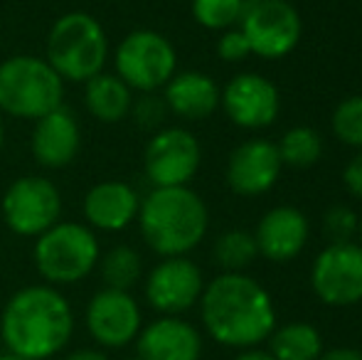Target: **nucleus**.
Listing matches in <instances>:
<instances>
[{
  "mask_svg": "<svg viewBox=\"0 0 362 360\" xmlns=\"http://www.w3.org/2000/svg\"><path fill=\"white\" fill-rule=\"evenodd\" d=\"M72 336V303L49 284H30L18 289L0 313V338L5 351L23 360H49L59 356Z\"/></svg>",
  "mask_w": 362,
  "mask_h": 360,
  "instance_id": "obj_1",
  "label": "nucleus"
},
{
  "mask_svg": "<svg viewBox=\"0 0 362 360\" xmlns=\"http://www.w3.org/2000/svg\"><path fill=\"white\" fill-rule=\"evenodd\" d=\"M205 331L229 348H254L276 328V311L269 291L242 272H224L205 284L200 296Z\"/></svg>",
  "mask_w": 362,
  "mask_h": 360,
  "instance_id": "obj_2",
  "label": "nucleus"
},
{
  "mask_svg": "<svg viewBox=\"0 0 362 360\" xmlns=\"http://www.w3.org/2000/svg\"><path fill=\"white\" fill-rule=\"evenodd\" d=\"M139 227L144 242L156 255L185 257L207 235L210 215L195 190L182 187H153L141 200Z\"/></svg>",
  "mask_w": 362,
  "mask_h": 360,
  "instance_id": "obj_3",
  "label": "nucleus"
},
{
  "mask_svg": "<svg viewBox=\"0 0 362 360\" xmlns=\"http://www.w3.org/2000/svg\"><path fill=\"white\" fill-rule=\"evenodd\" d=\"M45 59L62 77V82H89L109 59V37L94 15L67 13L52 23L45 45Z\"/></svg>",
  "mask_w": 362,
  "mask_h": 360,
  "instance_id": "obj_4",
  "label": "nucleus"
},
{
  "mask_svg": "<svg viewBox=\"0 0 362 360\" xmlns=\"http://www.w3.org/2000/svg\"><path fill=\"white\" fill-rule=\"evenodd\" d=\"M64 104V82L47 59L13 54L0 62V114L37 121Z\"/></svg>",
  "mask_w": 362,
  "mask_h": 360,
  "instance_id": "obj_5",
  "label": "nucleus"
},
{
  "mask_svg": "<svg viewBox=\"0 0 362 360\" xmlns=\"http://www.w3.org/2000/svg\"><path fill=\"white\" fill-rule=\"evenodd\" d=\"M101 257L99 237L81 222L52 225L47 232L35 237L33 262L40 277L49 286H72L96 269Z\"/></svg>",
  "mask_w": 362,
  "mask_h": 360,
  "instance_id": "obj_6",
  "label": "nucleus"
},
{
  "mask_svg": "<svg viewBox=\"0 0 362 360\" xmlns=\"http://www.w3.org/2000/svg\"><path fill=\"white\" fill-rule=\"evenodd\" d=\"M116 77L131 91L153 94L177 72V52L165 35L156 30H134L114 52Z\"/></svg>",
  "mask_w": 362,
  "mask_h": 360,
  "instance_id": "obj_7",
  "label": "nucleus"
},
{
  "mask_svg": "<svg viewBox=\"0 0 362 360\" xmlns=\"http://www.w3.org/2000/svg\"><path fill=\"white\" fill-rule=\"evenodd\" d=\"M0 212L13 235L40 237L62 217V195L45 175H20L5 190Z\"/></svg>",
  "mask_w": 362,
  "mask_h": 360,
  "instance_id": "obj_8",
  "label": "nucleus"
},
{
  "mask_svg": "<svg viewBox=\"0 0 362 360\" xmlns=\"http://www.w3.org/2000/svg\"><path fill=\"white\" fill-rule=\"evenodd\" d=\"M252 54L264 59H281L293 52L303 33L300 15L288 0H247L239 18Z\"/></svg>",
  "mask_w": 362,
  "mask_h": 360,
  "instance_id": "obj_9",
  "label": "nucleus"
},
{
  "mask_svg": "<svg viewBox=\"0 0 362 360\" xmlns=\"http://www.w3.org/2000/svg\"><path fill=\"white\" fill-rule=\"evenodd\" d=\"M84 326L96 348L119 351L139 338L144 328V313L131 291L101 286L86 303Z\"/></svg>",
  "mask_w": 362,
  "mask_h": 360,
  "instance_id": "obj_10",
  "label": "nucleus"
},
{
  "mask_svg": "<svg viewBox=\"0 0 362 360\" xmlns=\"http://www.w3.org/2000/svg\"><path fill=\"white\" fill-rule=\"evenodd\" d=\"M202 161L200 141L180 126L160 129L144 151V170L153 187H182L195 178Z\"/></svg>",
  "mask_w": 362,
  "mask_h": 360,
  "instance_id": "obj_11",
  "label": "nucleus"
},
{
  "mask_svg": "<svg viewBox=\"0 0 362 360\" xmlns=\"http://www.w3.org/2000/svg\"><path fill=\"white\" fill-rule=\"evenodd\" d=\"M310 284L315 296L328 306H353L362 301V247L333 242L313 262Z\"/></svg>",
  "mask_w": 362,
  "mask_h": 360,
  "instance_id": "obj_12",
  "label": "nucleus"
},
{
  "mask_svg": "<svg viewBox=\"0 0 362 360\" xmlns=\"http://www.w3.org/2000/svg\"><path fill=\"white\" fill-rule=\"evenodd\" d=\"M146 301L160 316H180L190 311L205 291L200 267L187 257H165L146 277Z\"/></svg>",
  "mask_w": 362,
  "mask_h": 360,
  "instance_id": "obj_13",
  "label": "nucleus"
},
{
  "mask_svg": "<svg viewBox=\"0 0 362 360\" xmlns=\"http://www.w3.org/2000/svg\"><path fill=\"white\" fill-rule=\"evenodd\" d=\"M219 106L242 129H267L281 111L279 89L257 72L237 74L219 91Z\"/></svg>",
  "mask_w": 362,
  "mask_h": 360,
  "instance_id": "obj_14",
  "label": "nucleus"
},
{
  "mask_svg": "<svg viewBox=\"0 0 362 360\" xmlns=\"http://www.w3.org/2000/svg\"><path fill=\"white\" fill-rule=\"evenodd\" d=\"M281 156L276 144L264 139L244 141L227 161V185L242 197H259L276 185L281 175Z\"/></svg>",
  "mask_w": 362,
  "mask_h": 360,
  "instance_id": "obj_15",
  "label": "nucleus"
},
{
  "mask_svg": "<svg viewBox=\"0 0 362 360\" xmlns=\"http://www.w3.org/2000/svg\"><path fill=\"white\" fill-rule=\"evenodd\" d=\"M81 149V129L74 111L67 106H57L35 121L30 136V151L37 166L47 170L67 168Z\"/></svg>",
  "mask_w": 362,
  "mask_h": 360,
  "instance_id": "obj_16",
  "label": "nucleus"
},
{
  "mask_svg": "<svg viewBox=\"0 0 362 360\" xmlns=\"http://www.w3.org/2000/svg\"><path fill=\"white\" fill-rule=\"evenodd\" d=\"M136 360H200L202 336L180 316H160L141 328L134 341Z\"/></svg>",
  "mask_w": 362,
  "mask_h": 360,
  "instance_id": "obj_17",
  "label": "nucleus"
},
{
  "mask_svg": "<svg viewBox=\"0 0 362 360\" xmlns=\"http://www.w3.org/2000/svg\"><path fill=\"white\" fill-rule=\"evenodd\" d=\"M86 227L99 232H121L139 217L141 197L124 180H101L91 185L81 202Z\"/></svg>",
  "mask_w": 362,
  "mask_h": 360,
  "instance_id": "obj_18",
  "label": "nucleus"
},
{
  "mask_svg": "<svg viewBox=\"0 0 362 360\" xmlns=\"http://www.w3.org/2000/svg\"><path fill=\"white\" fill-rule=\"evenodd\" d=\"M254 242L259 255L272 262L296 260L308 242V220L298 207L279 205L259 220Z\"/></svg>",
  "mask_w": 362,
  "mask_h": 360,
  "instance_id": "obj_19",
  "label": "nucleus"
},
{
  "mask_svg": "<svg viewBox=\"0 0 362 360\" xmlns=\"http://www.w3.org/2000/svg\"><path fill=\"white\" fill-rule=\"evenodd\" d=\"M163 89L165 109L182 121H202L215 114L219 106V87L205 72H175Z\"/></svg>",
  "mask_w": 362,
  "mask_h": 360,
  "instance_id": "obj_20",
  "label": "nucleus"
},
{
  "mask_svg": "<svg viewBox=\"0 0 362 360\" xmlns=\"http://www.w3.org/2000/svg\"><path fill=\"white\" fill-rule=\"evenodd\" d=\"M84 106L101 124H119L131 114L134 94L116 74L99 72L84 82Z\"/></svg>",
  "mask_w": 362,
  "mask_h": 360,
  "instance_id": "obj_21",
  "label": "nucleus"
},
{
  "mask_svg": "<svg viewBox=\"0 0 362 360\" xmlns=\"http://www.w3.org/2000/svg\"><path fill=\"white\" fill-rule=\"evenodd\" d=\"M269 356L274 360H318L323 356V338L318 328L303 321L274 328Z\"/></svg>",
  "mask_w": 362,
  "mask_h": 360,
  "instance_id": "obj_22",
  "label": "nucleus"
},
{
  "mask_svg": "<svg viewBox=\"0 0 362 360\" xmlns=\"http://www.w3.org/2000/svg\"><path fill=\"white\" fill-rule=\"evenodd\" d=\"M96 269H99L106 289L131 291L144 277V260H141L139 250H134L131 245H116L99 257Z\"/></svg>",
  "mask_w": 362,
  "mask_h": 360,
  "instance_id": "obj_23",
  "label": "nucleus"
},
{
  "mask_svg": "<svg viewBox=\"0 0 362 360\" xmlns=\"http://www.w3.org/2000/svg\"><path fill=\"white\" fill-rule=\"evenodd\" d=\"M279 156H281L284 166H293V168H310L318 163L323 156V139L315 129L310 126H293L281 136L276 144Z\"/></svg>",
  "mask_w": 362,
  "mask_h": 360,
  "instance_id": "obj_24",
  "label": "nucleus"
},
{
  "mask_svg": "<svg viewBox=\"0 0 362 360\" xmlns=\"http://www.w3.org/2000/svg\"><path fill=\"white\" fill-rule=\"evenodd\" d=\"M257 242L247 230H227L215 242V262L224 272H242L257 260Z\"/></svg>",
  "mask_w": 362,
  "mask_h": 360,
  "instance_id": "obj_25",
  "label": "nucleus"
},
{
  "mask_svg": "<svg viewBox=\"0 0 362 360\" xmlns=\"http://www.w3.org/2000/svg\"><path fill=\"white\" fill-rule=\"evenodd\" d=\"M247 0H192V18L207 30H229L239 23Z\"/></svg>",
  "mask_w": 362,
  "mask_h": 360,
  "instance_id": "obj_26",
  "label": "nucleus"
},
{
  "mask_svg": "<svg viewBox=\"0 0 362 360\" xmlns=\"http://www.w3.org/2000/svg\"><path fill=\"white\" fill-rule=\"evenodd\" d=\"M333 134L340 144L362 151V94L343 99L333 111Z\"/></svg>",
  "mask_w": 362,
  "mask_h": 360,
  "instance_id": "obj_27",
  "label": "nucleus"
},
{
  "mask_svg": "<svg viewBox=\"0 0 362 360\" xmlns=\"http://www.w3.org/2000/svg\"><path fill=\"white\" fill-rule=\"evenodd\" d=\"M358 222L360 217L348 205H333L323 215L325 235L333 242H353V235H358Z\"/></svg>",
  "mask_w": 362,
  "mask_h": 360,
  "instance_id": "obj_28",
  "label": "nucleus"
},
{
  "mask_svg": "<svg viewBox=\"0 0 362 360\" xmlns=\"http://www.w3.org/2000/svg\"><path fill=\"white\" fill-rule=\"evenodd\" d=\"M217 54H219V59H224V62H242V59H247L249 54H252V50H249V42H247V37H244L242 30L229 28L219 35Z\"/></svg>",
  "mask_w": 362,
  "mask_h": 360,
  "instance_id": "obj_29",
  "label": "nucleus"
},
{
  "mask_svg": "<svg viewBox=\"0 0 362 360\" xmlns=\"http://www.w3.org/2000/svg\"><path fill=\"white\" fill-rule=\"evenodd\" d=\"M131 109H134L139 124L148 126V129H151V126H158L163 119H165V101L153 99L151 94H148L146 99H141L139 106H131Z\"/></svg>",
  "mask_w": 362,
  "mask_h": 360,
  "instance_id": "obj_30",
  "label": "nucleus"
},
{
  "mask_svg": "<svg viewBox=\"0 0 362 360\" xmlns=\"http://www.w3.org/2000/svg\"><path fill=\"white\" fill-rule=\"evenodd\" d=\"M343 182L355 197H362V151L358 156H353V161L345 166Z\"/></svg>",
  "mask_w": 362,
  "mask_h": 360,
  "instance_id": "obj_31",
  "label": "nucleus"
},
{
  "mask_svg": "<svg viewBox=\"0 0 362 360\" xmlns=\"http://www.w3.org/2000/svg\"><path fill=\"white\" fill-rule=\"evenodd\" d=\"M64 360H111V358L101 348H76L69 356H64Z\"/></svg>",
  "mask_w": 362,
  "mask_h": 360,
  "instance_id": "obj_32",
  "label": "nucleus"
},
{
  "mask_svg": "<svg viewBox=\"0 0 362 360\" xmlns=\"http://www.w3.org/2000/svg\"><path fill=\"white\" fill-rule=\"evenodd\" d=\"M318 360H362V353L355 348H333V351L323 353Z\"/></svg>",
  "mask_w": 362,
  "mask_h": 360,
  "instance_id": "obj_33",
  "label": "nucleus"
},
{
  "mask_svg": "<svg viewBox=\"0 0 362 360\" xmlns=\"http://www.w3.org/2000/svg\"><path fill=\"white\" fill-rule=\"evenodd\" d=\"M234 360H274V358L264 351H254V348H249V351H244L242 356H237Z\"/></svg>",
  "mask_w": 362,
  "mask_h": 360,
  "instance_id": "obj_34",
  "label": "nucleus"
},
{
  "mask_svg": "<svg viewBox=\"0 0 362 360\" xmlns=\"http://www.w3.org/2000/svg\"><path fill=\"white\" fill-rule=\"evenodd\" d=\"M0 360H23V358L15 356V353H10V351H3L0 353Z\"/></svg>",
  "mask_w": 362,
  "mask_h": 360,
  "instance_id": "obj_35",
  "label": "nucleus"
},
{
  "mask_svg": "<svg viewBox=\"0 0 362 360\" xmlns=\"http://www.w3.org/2000/svg\"><path fill=\"white\" fill-rule=\"evenodd\" d=\"M3 144H5V126H3V114H0V151H3Z\"/></svg>",
  "mask_w": 362,
  "mask_h": 360,
  "instance_id": "obj_36",
  "label": "nucleus"
},
{
  "mask_svg": "<svg viewBox=\"0 0 362 360\" xmlns=\"http://www.w3.org/2000/svg\"><path fill=\"white\" fill-rule=\"evenodd\" d=\"M358 240H360L358 245L362 247V217H360V222H358Z\"/></svg>",
  "mask_w": 362,
  "mask_h": 360,
  "instance_id": "obj_37",
  "label": "nucleus"
}]
</instances>
